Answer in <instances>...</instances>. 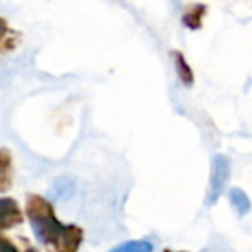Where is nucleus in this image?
<instances>
[{"mask_svg": "<svg viewBox=\"0 0 252 252\" xmlns=\"http://www.w3.org/2000/svg\"><path fill=\"white\" fill-rule=\"evenodd\" d=\"M26 214L35 237L49 252H78L83 242V230L76 224H64L56 216L52 204L40 195H30Z\"/></svg>", "mask_w": 252, "mask_h": 252, "instance_id": "obj_1", "label": "nucleus"}, {"mask_svg": "<svg viewBox=\"0 0 252 252\" xmlns=\"http://www.w3.org/2000/svg\"><path fill=\"white\" fill-rule=\"evenodd\" d=\"M230 180V161L224 156H214L213 168H211L209 190H207V204H214L221 195L223 189Z\"/></svg>", "mask_w": 252, "mask_h": 252, "instance_id": "obj_2", "label": "nucleus"}, {"mask_svg": "<svg viewBox=\"0 0 252 252\" xmlns=\"http://www.w3.org/2000/svg\"><path fill=\"white\" fill-rule=\"evenodd\" d=\"M21 223L23 213L19 209L18 202L9 199V197H4V199L0 200V226H2V230H7V228Z\"/></svg>", "mask_w": 252, "mask_h": 252, "instance_id": "obj_3", "label": "nucleus"}, {"mask_svg": "<svg viewBox=\"0 0 252 252\" xmlns=\"http://www.w3.org/2000/svg\"><path fill=\"white\" fill-rule=\"evenodd\" d=\"M207 14V7L204 4H190L183 11L182 23L189 30H200L204 25V18Z\"/></svg>", "mask_w": 252, "mask_h": 252, "instance_id": "obj_4", "label": "nucleus"}, {"mask_svg": "<svg viewBox=\"0 0 252 252\" xmlns=\"http://www.w3.org/2000/svg\"><path fill=\"white\" fill-rule=\"evenodd\" d=\"M171 57H173V63H175V67H176V73H178V78L185 87H192L193 85V71L190 67L189 61L185 59L180 50H173L171 52Z\"/></svg>", "mask_w": 252, "mask_h": 252, "instance_id": "obj_5", "label": "nucleus"}, {"mask_svg": "<svg viewBox=\"0 0 252 252\" xmlns=\"http://www.w3.org/2000/svg\"><path fill=\"white\" fill-rule=\"evenodd\" d=\"M0 189L5 190L9 189V183H11V178H12V161H11V156L9 152L2 151L0 152Z\"/></svg>", "mask_w": 252, "mask_h": 252, "instance_id": "obj_6", "label": "nucleus"}, {"mask_svg": "<svg viewBox=\"0 0 252 252\" xmlns=\"http://www.w3.org/2000/svg\"><path fill=\"white\" fill-rule=\"evenodd\" d=\"M230 202H231V206L237 209V213L240 214V216H244V214H247L249 211H251V200H249L247 193L240 189L231 190L230 192Z\"/></svg>", "mask_w": 252, "mask_h": 252, "instance_id": "obj_7", "label": "nucleus"}, {"mask_svg": "<svg viewBox=\"0 0 252 252\" xmlns=\"http://www.w3.org/2000/svg\"><path fill=\"white\" fill-rule=\"evenodd\" d=\"M2 28H4V32H2V52H9V50L16 49L19 43V33L16 32V30H12L11 26L7 25V21L5 19H2Z\"/></svg>", "mask_w": 252, "mask_h": 252, "instance_id": "obj_8", "label": "nucleus"}, {"mask_svg": "<svg viewBox=\"0 0 252 252\" xmlns=\"http://www.w3.org/2000/svg\"><path fill=\"white\" fill-rule=\"evenodd\" d=\"M154 247H152L151 242L147 240H130L125 242V244L114 247L111 252H152Z\"/></svg>", "mask_w": 252, "mask_h": 252, "instance_id": "obj_9", "label": "nucleus"}, {"mask_svg": "<svg viewBox=\"0 0 252 252\" xmlns=\"http://www.w3.org/2000/svg\"><path fill=\"white\" fill-rule=\"evenodd\" d=\"M0 252H38V251L35 247H32L26 240H21V245H18L11 238L2 237V240H0Z\"/></svg>", "mask_w": 252, "mask_h": 252, "instance_id": "obj_10", "label": "nucleus"}, {"mask_svg": "<svg viewBox=\"0 0 252 252\" xmlns=\"http://www.w3.org/2000/svg\"><path fill=\"white\" fill-rule=\"evenodd\" d=\"M164 252H173V251H169V249H166V251Z\"/></svg>", "mask_w": 252, "mask_h": 252, "instance_id": "obj_11", "label": "nucleus"}]
</instances>
